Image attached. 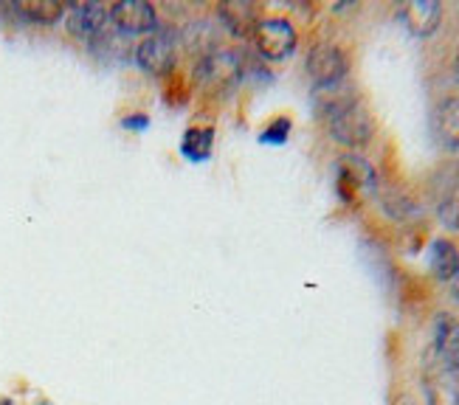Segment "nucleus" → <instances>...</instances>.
Returning <instances> with one entry per match:
<instances>
[{
    "label": "nucleus",
    "instance_id": "nucleus-1",
    "mask_svg": "<svg viewBox=\"0 0 459 405\" xmlns=\"http://www.w3.org/2000/svg\"><path fill=\"white\" fill-rule=\"evenodd\" d=\"M327 118V133L335 144L350 147V150H361L367 147L372 135H375V121L369 116V110L364 108L361 99H350L347 105L335 108L333 113L325 116Z\"/></svg>",
    "mask_w": 459,
    "mask_h": 405
},
{
    "label": "nucleus",
    "instance_id": "nucleus-2",
    "mask_svg": "<svg viewBox=\"0 0 459 405\" xmlns=\"http://www.w3.org/2000/svg\"><path fill=\"white\" fill-rule=\"evenodd\" d=\"M246 68H243V59H239L234 51L226 48H217L206 56H197V65H195V82L201 85L204 90L212 93H229L239 85Z\"/></svg>",
    "mask_w": 459,
    "mask_h": 405
},
{
    "label": "nucleus",
    "instance_id": "nucleus-3",
    "mask_svg": "<svg viewBox=\"0 0 459 405\" xmlns=\"http://www.w3.org/2000/svg\"><path fill=\"white\" fill-rule=\"evenodd\" d=\"M178 34L169 26H158L152 34H147L142 43L135 46L133 56L138 68L150 76H167L172 73L175 63H178Z\"/></svg>",
    "mask_w": 459,
    "mask_h": 405
},
{
    "label": "nucleus",
    "instance_id": "nucleus-4",
    "mask_svg": "<svg viewBox=\"0 0 459 405\" xmlns=\"http://www.w3.org/2000/svg\"><path fill=\"white\" fill-rule=\"evenodd\" d=\"M254 46L259 51V56L271 59V63H279V59H288L296 51L299 34L296 26L288 17H263L256 20L254 29Z\"/></svg>",
    "mask_w": 459,
    "mask_h": 405
},
{
    "label": "nucleus",
    "instance_id": "nucleus-5",
    "mask_svg": "<svg viewBox=\"0 0 459 405\" xmlns=\"http://www.w3.org/2000/svg\"><path fill=\"white\" fill-rule=\"evenodd\" d=\"M350 59L342 46L335 43H318L307 54V76L316 90L335 88L347 79Z\"/></svg>",
    "mask_w": 459,
    "mask_h": 405
},
{
    "label": "nucleus",
    "instance_id": "nucleus-6",
    "mask_svg": "<svg viewBox=\"0 0 459 405\" xmlns=\"http://www.w3.org/2000/svg\"><path fill=\"white\" fill-rule=\"evenodd\" d=\"M423 392L429 405H459V372L443 366L429 349L426 372H423Z\"/></svg>",
    "mask_w": 459,
    "mask_h": 405
},
{
    "label": "nucleus",
    "instance_id": "nucleus-7",
    "mask_svg": "<svg viewBox=\"0 0 459 405\" xmlns=\"http://www.w3.org/2000/svg\"><path fill=\"white\" fill-rule=\"evenodd\" d=\"M110 23L118 34L133 37V34H152L158 26V14L144 0H118L110 6Z\"/></svg>",
    "mask_w": 459,
    "mask_h": 405
},
{
    "label": "nucleus",
    "instance_id": "nucleus-8",
    "mask_svg": "<svg viewBox=\"0 0 459 405\" xmlns=\"http://www.w3.org/2000/svg\"><path fill=\"white\" fill-rule=\"evenodd\" d=\"M338 169V194H342L344 202H352L355 200V192L358 189H377V175L375 169L369 167V160L361 158V155H344L342 164L335 167Z\"/></svg>",
    "mask_w": 459,
    "mask_h": 405
},
{
    "label": "nucleus",
    "instance_id": "nucleus-9",
    "mask_svg": "<svg viewBox=\"0 0 459 405\" xmlns=\"http://www.w3.org/2000/svg\"><path fill=\"white\" fill-rule=\"evenodd\" d=\"M110 23V9H105L102 4H74L65 12V26L74 37L82 39H93L99 37Z\"/></svg>",
    "mask_w": 459,
    "mask_h": 405
},
{
    "label": "nucleus",
    "instance_id": "nucleus-10",
    "mask_svg": "<svg viewBox=\"0 0 459 405\" xmlns=\"http://www.w3.org/2000/svg\"><path fill=\"white\" fill-rule=\"evenodd\" d=\"M431 355L440 360L443 366L459 372V321L448 313H437L434 318Z\"/></svg>",
    "mask_w": 459,
    "mask_h": 405
},
{
    "label": "nucleus",
    "instance_id": "nucleus-11",
    "mask_svg": "<svg viewBox=\"0 0 459 405\" xmlns=\"http://www.w3.org/2000/svg\"><path fill=\"white\" fill-rule=\"evenodd\" d=\"M401 17L414 37H431L440 29L443 4L440 0H411V4L401 6Z\"/></svg>",
    "mask_w": 459,
    "mask_h": 405
},
{
    "label": "nucleus",
    "instance_id": "nucleus-12",
    "mask_svg": "<svg viewBox=\"0 0 459 405\" xmlns=\"http://www.w3.org/2000/svg\"><path fill=\"white\" fill-rule=\"evenodd\" d=\"M437 141L446 150H459V96H446L431 116Z\"/></svg>",
    "mask_w": 459,
    "mask_h": 405
},
{
    "label": "nucleus",
    "instance_id": "nucleus-13",
    "mask_svg": "<svg viewBox=\"0 0 459 405\" xmlns=\"http://www.w3.org/2000/svg\"><path fill=\"white\" fill-rule=\"evenodd\" d=\"M217 17L234 37H251L256 29V6L246 0H231V4L217 6Z\"/></svg>",
    "mask_w": 459,
    "mask_h": 405
},
{
    "label": "nucleus",
    "instance_id": "nucleus-14",
    "mask_svg": "<svg viewBox=\"0 0 459 405\" xmlns=\"http://www.w3.org/2000/svg\"><path fill=\"white\" fill-rule=\"evenodd\" d=\"M429 265L434 279L440 281H451L459 273V251L451 239H434L431 242V254H429Z\"/></svg>",
    "mask_w": 459,
    "mask_h": 405
},
{
    "label": "nucleus",
    "instance_id": "nucleus-15",
    "mask_svg": "<svg viewBox=\"0 0 459 405\" xmlns=\"http://www.w3.org/2000/svg\"><path fill=\"white\" fill-rule=\"evenodd\" d=\"M12 9L23 20H29V23L39 26H51L65 14V6L56 4V0H17V4H12Z\"/></svg>",
    "mask_w": 459,
    "mask_h": 405
},
{
    "label": "nucleus",
    "instance_id": "nucleus-16",
    "mask_svg": "<svg viewBox=\"0 0 459 405\" xmlns=\"http://www.w3.org/2000/svg\"><path fill=\"white\" fill-rule=\"evenodd\" d=\"M212 147H214L212 127H192V130H186V135L181 141V152L186 160H192V164H204V160H209Z\"/></svg>",
    "mask_w": 459,
    "mask_h": 405
},
{
    "label": "nucleus",
    "instance_id": "nucleus-17",
    "mask_svg": "<svg viewBox=\"0 0 459 405\" xmlns=\"http://www.w3.org/2000/svg\"><path fill=\"white\" fill-rule=\"evenodd\" d=\"M381 206L384 211L392 217V220H409V217H417L420 214V209H417V202L411 197H406L403 192H397V189H389L381 194Z\"/></svg>",
    "mask_w": 459,
    "mask_h": 405
},
{
    "label": "nucleus",
    "instance_id": "nucleus-18",
    "mask_svg": "<svg viewBox=\"0 0 459 405\" xmlns=\"http://www.w3.org/2000/svg\"><path fill=\"white\" fill-rule=\"evenodd\" d=\"M290 130H293V121H290L288 116H279V118H273V121H271V125H268L263 133H259V144L282 147V144H288Z\"/></svg>",
    "mask_w": 459,
    "mask_h": 405
},
{
    "label": "nucleus",
    "instance_id": "nucleus-19",
    "mask_svg": "<svg viewBox=\"0 0 459 405\" xmlns=\"http://www.w3.org/2000/svg\"><path fill=\"white\" fill-rule=\"evenodd\" d=\"M440 217L448 228H459V200L451 197V200L440 202Z\"/></svg>",
    "mask_w": 459,
    "mask_h": 405
},
{
    "label": "nucleus",
    "instance_id": "nucleus-20",
    "mask_svg": "<svg viewBox=\"0 0 459 405\" xmlns=\"http://www.w3.org/2000/svg\"><path fill=\"white\" fill-rule=\"evenodd\" d=\"M122 127H125V130H133V133H144V130L150 127V116H144V113L125 116V118H122Z\"/></svg>",
    "mask_w": 459,
    "mask_h": 405
},
{
    "label": "nucleus",
    "instance_id": "nucleus-21",
    "mask_svg": "<svg viewBox=\"0 0 459 405\" xmlns=\"http://www.w3.org/2000/svg\"><path fill=\"white\" fill-rule=\"evenodd\" d=\"M451 296H454V301L459 304V273L451 279Z\"/></svg>",
    "mask_w": 459,
    "mask_h": 405
},
{
    "label": "nucleus",
    "instance_id": "nucleus-22",
    "mask_svg": "<svg viewBox=\"0 0 459 405\" xmlns=\"http://www.w3.org/2000/svg\"><path fill=\"white\" fill-rule=\"evenodd\" d=\"M456 76H459V48H456Z\"/></svg>",
    "mask_w": 459,
    "mask_h": 405
},
{
    "label": "nucleus",
    "instance_id": "nucleus-23",
    "mask_svg": "<svg viewBox=\"0 0 459 405\" xmlns=\"http://www.w3.org/2000/svg\"><path fill=\"white\" fill-rule=\"evenodd\" d=\"M397 405H414L411 400H401V402H397Z\"/></svg>",
    "mask_w": 459,
    "mask_h": 405
},
{
    "label": "nucleus",
    "instance_id": "nucleus-24",
    "mask_svg": "<svg viewBox=\"0 0 459 405\" xmlns=\"http://www.w3.org/2000/svg\"><path fill=\"white\" fill-rule=\"evenodd\" d=\"M4 405H9V402H4Z\"/></svg>",
    "mask_w": 459,
    "mask_h": 405
}]
</instances>
